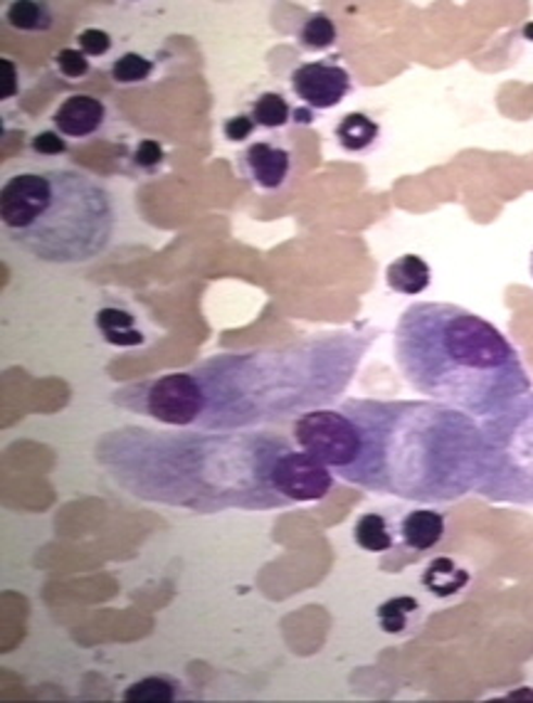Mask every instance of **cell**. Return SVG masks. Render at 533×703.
Segmentation results:
<instances>
[{"label":"cell","mask_w":533,"mask_h":703,"mask_svg":"<svg viewBox=\"0 0 533 703\" xmlns=\"http://www.w3.org/2000/svg\"><path fill=\"white\" fill-rule=\"evenodd\" d=\"M378 331H339L250 354H220L186 371L114 387L110 400L168 427L250 430L329 408Z\"/></svg>","instance_id":"6da1fadb"},{"label":"cell","mask_w":533,"mask_h":703,"mask_svg":"<svg viewBox=\"0 0 533 703\" xmlns=\"http://www.w3.org/2000/svg\"><path fill=\"white\" fill-rule=\"evenodd\" d=\"M292 447L277 432L110 430L94 459L134 499L193 513L287 509L272 484L277 457Z\"/></svg>","instance_id":"7a4b0ae2"},{"label":"cell","mask_w":533,"mask_h":703,"mask_svg":"<svg viewBox=\"0 0 533 703\" xmlns=\"http://www.w3.org/2000/svg\"><path fill=\"white\" fill-rule=\"evenodd\" d=\"M356 459L343 482L415 503H452L477 489L479 420L437 400H343Z\"/></svg>","instance_id":"3957f363"},{"label":"cell","mask_w":533,"mask_h":703,"mask_svg":"<svg viewBox=\"0 0 533 703\" xmlns=\"http://www.w3.org/2000/svg\"><path fill=\"white\" fill-rule=\"evenodd\" d=\"M395 363L415 393L482 420L531 393L521 354L502 329L445 302H415L393 333Z\"/></svg>","instance_id":"277c9868"},{"label":"cell","mask_w":533,"mask_h":703,"mask_svg":"<svg viewBox=\"0 0 533 703\" xmlns=\"http://www.w3.org/2000/svg\"><path fill=\"white\" fill-rule=\"evenodd\" d=\"M5 238L48 265H85L110 247L116 228L112 195L69 168L23 170L0 188Z\"/></svg>","instance_id":"5b68a950"},{"label":"cell","mask_w":533,"mask_h":703,"mask_svg":"<svg viewBox=\"0 0 533 703\" xmlns=\"http://www.w3.org/2000/svg\"><path fill=\"white\" fill-rule=\"evenodd\" d=\"M482 457L474 494L494 503L533 507V391L479 420Z\"/></svg>","instance_id":"8992f818"},{"label":"cell","mask_w":533,"mask_h":703,"mask_svg":"<svg viewBox=\"0 0 533 703\" xmlns=\"http://www.w3.org/2000/svg\"><path fill=\"white\" fill-rule=\"evenodd\" d=\"M292 439L337 476L346 472L356 459V425L341 405L300 414L292 422Z\"/></svg>","instance_id":"52a82bcc"},{"label":"cell","mask_w":533,"mask_h":703,"mask_svg":"<svg viewBox=\"0 0 533 703\" xmlns=\"http://www.w3.org/2000/svg\"><path fill=\"white\" fill-rule=\"evenodd\" d=\"M333 472L304 449L289 447L272 466V484L289 507L327 499L333 489Z\"/></svg>","instance_id":"ba28073f"},{"label":"cell","mask_w":533,"mask_h":703,"mask_svg":"<svg viewBox=\"0 0 533 703\" xmlns=\"http://www.w3.org/2000/svg\"><path fill=\"white\" fill-rule=\"evenodd\" d=\"M289 87L309 110L327 112L339 106L351 94L354 79H351L348 69L337 65V62L316 60L294 67L292 75H289Z\"/></svg>","instance_id":"9c48e42d"},{"label":"cell","mask_w":533,"mask_h":703,"mask_svg":"<svg viewBox=\"0 0 533 703\" xmlns=\"http://www.w3.org/2000/svg\"><path fill=\"white\" fill-rule=\"evenodd\" d=\"M294 158L284 143L255 141L240 153V170L248 183L262 193H277L292 178Z\"/></svg>","instance_id":"30bf717a"},{"label":"cell","mask_w":533,"mask_h":703,"mask_svg":"<svg viewBox=\"0 0 533 703\" xmlns=\"http://www.w3.org/2000/svg\"><path fill=\"white\" fill-rule=\"evenodd\" d=\"M106 124V104L92 94H69L52 114V126L65 139L83 141L102 131Z\"/></svg>","instance_id":"8fae6325"},{"label":"cell","mask_w":533,"mask_h":703,"mask_svg":"<svg viewBox=\"0 0 533 703\" xmlns=\"http://www.w3.org/2000/svg\"><path fill=\"white\" fill-rule=\"evenodd\" d=\"M445 516L435 509H413L397 521V538L413 553H424L445 538Z\"/></svg>","instance_id":"7c38bea8"},{"label":"cell","mask_w":533,"mask_h":703,"mask_svg":"<svg viewBox=\"0 0 533 703\" xmlns=\"http://www.w3.org/2000/svg\"><path fill=\"white\" fill-rule=\"evenodd\" d=\"M388 290L403 296L422 294L432 284V267L420 255H401L385 269Z\"/></svg>","instance_id":"4fadbf2b"},{"label":"cell","mask_w":533,"mask_h":703,"mask_svg":"<svg viewBox=\"0 0 533 703\" xmlns=\"http://www.w3.org/2000/svg\"><path fill=\"white\" fill-rule=\"evenodd\" d=\"M469 580H472L469 578V571H465V567L449 555L432 558V561L424 565L422 578H420L422 588L430 595H435V598H440V600L455 598L457 592H462L467 588Z\"/></svg>","instance_id":"5bb4252c"},{"label":"cell","mask_w":533,"mask_h":703,"mask_svg":"<svg viewBox=\"0 0 533 703\" xmlns=\"http://www.w3.org/2000/svg\"><path fill=\"white\" fill-rule=\"evenodd\" d=\"M333 137L346 153H366L381 141V124L366 112H348L339 119Z\"/></svg>","instance_id":"9a60e30c"},{"label":"cell","mask_w":533,"mask_h":703,"mask_svg":"<svg viewBox=\"0 0 533 703\" xmlns=\"http://www.w3.org/2000/svg\"><path fill=\"white\" fill-rule=\"evenodd\" d=\"M97 329L102 331L106 344L112 346H141L143 333L137 329L134 314L116 309V306H104L97 311Z\"/></svg>","instance_id":"2e32d148"},{"label":"cell","mask_w":533,"mask_h":703,"mask_svg":"<svg viewBox=\"0 0 533 703\" xmlns=\"http://www.w3.org/2000/svg\"><path fill=\"white\" fill-rule=\"evenodd\" d=\"M354 540L360 551L385 553L395 546V531L383 513L366 511L354 524Z\"/></svg>","instance_id":"e0dca14e"},{"label":"cell","mask_w":533,"mask_h":703,"mask_svg":"<svg viewBox=\"0 0 533 703\" xmlns=\"http://www.w3.org/2000/svg\"><path fill=\"white\" fill-rule=\"evenodd\" d=\"M5 23L21 33H48L55 25V13L42 0H15L5 8Z\"/></svg>","instance_id":"ac0fdd59"},{"label":"cell","mask_w":533,"mask_h":703,"mask_svg":"<svg viewBox=\"0 0 533 703\" xmlns=\"http://www.w3.org/2000/svg\"><path fill=\"white\" fill-rule=\"evenodd\" d=\"M420 602L410 598V595H397V598L385 600L381 608L376 610L378 627L385 635H403L405 629H410L413 619L420 615Z\"/></svg>","instance_id":"d6986e66"},{"label":"cell","mask_w":533,"mask_h":703,"mask_svg":"<svg viewBox=\"0 0 533 703\" xmlns=\"http://www.w3.org/2000/svg\"><path fill=\"white\" fill-rule=\"evenodd\" d=\"M250 116L259 129H284L294 119V110L284 94L265 92L250 104Z\"/></svg>","instance_id":"ffe728a7"},{"label":"cell","mask_w":533,"mask_h":703,"mask_svg":"<svg viewBox=\"0 0 533 703\" xmlns=\"http://www.w3.org/2000/svg\"><path fill=\"white\" fill-rule=\"evenodd\" d=\"M180 696V683L168 679V676H147V679L134 681L124 691V701L129 703H170Z\"/></svg>","instance_id":"44dd1931"},{"label":"cell","mask_w":533,"mask_h":703,"mask_svg":"<svg viewBox=\"0 0 533 703\" xmlns=\"http://www.w3.org/2000/svg\"><path fill=\"white\" fill-rule=\"evenodd\" d=\"M296 40H300V44L304 50L323 52V50H329V48H333V44H337L339 28L327 13H314L302 23Z\"/></svg>","instance_id":"7402d4cb"},{"label":"cell","mask_w":533,"mask_h":703,"mask_svg":"<svg viewBox=\"0 0 533 703\" xmlns=\"http://www.w3.org/2000/svg\"><path fill=\"white\" fill-rule=\"evenodd\" d=\"M153 72H156V62L141 52H124L119 60L112 62L110 75L116 85H141L149 82Z\"/></svg>","instance_id":"603a6c76"},{"label":"cell","mask_w":533,"mask_h":703,"mask_svg":"<svg viewBox=\"0 0 533 703\" xmlns=\"http://www.w3.org/2000/svg\"><path fill=\"white\" fill-rule=\"evenodd\" d=\"M164 161H166V151L158 141H153V139L139 141L131 151L134 168L143 170V174H156V170L164 166Z\"/></svg>","instance_id":"cb8c5ba5"},{"label":"cell","mask_w":533,"mask_h":703,"mask_svg":"<svg viewBox=\"0 0 533 703\" xmlns=\"http://www.w3.org/2000/svg\"><path fill=\"white\" fill-rule=\"evenodd\" d=\"M55 67L62 77L67 79H85L89 75V57L79 48H62L55 55Z\"/></svg>","instance_id":"d4e9b609"},{"label":"cell","mask_w":533,"mask_h":703,"mask_svg":"<svg viewBox=\"0 0 533 703\" xmlns=\"http://www.w3.org/2000/svg\"><path fill=\"white\" fill-rule=\"evenodd\" d=\"M77 44L87 57H102L112 50V35L99 28H85L77 35Z\"/></svg>","instance_id":"484cf974"},{"label":"cell","mask_w":533,"mask_h":703,"mask_svg":"<svg viewBox=\"0 0 533 703\" xmlns=\"http://www.w3.org/2000/svg\"><path fill=\"white\" fill-rule=\"evenodd\" d=\"M255 129H257V124L250 114H234V116H230V119H225L223 137L230 143H242V141H248L252 133H255Z\"/></svg>","instance_id":"4316f807"},{"label":"cell","mask_w":533,"mask_h":703,"mask_svg":"<svg viewBox=\"0 0 533 703\" xmlns=\"http://www.w3.org/2000/svg\"><path fill=\"white\" fill-rule=\"evenodd\" d=\"M30 149L40 156H60V153L67 151V139L55 129L40 131L30 139Z\"/></svg>","instance_id":"83f0119b"},{"label":"cell","mask_w":533,"mask_h":703,"mask_svg":"<svg viewBox=\"0 0 533 703\" xmlns=\"http://www.w3.org/2000/svg\"><path fill=\"white\" fill-rule=\"evenodd\" d=\"M3 65L8 69V89L3 92V99H11L17 92V72H15L13 60H3Z\"/></svg>","instance_id":"f1b7e54d"},{"label":"cell","mask_w":533,"mask_h":703,"mask_svg":"<svg viewBox=\"0 0 533 703\" xmlns=\"http://www.w3.org/2000/svg\"><path fill=\"white\" fill-rule=\"evenodd\" d=\"M523 38H526L529 42H533V23L523 25Z\"/></svg>","instance_id":"f546056e"},{"label":"cell","mask_w":533,"mask_h":703,"mask_svg":"<svg viewBox=\"0 0 533 703\" xmlns=\"http://www.w3.org/2000/svg\"><path fill=\"white\" fill-rule=\"evenodd\" d=\"M529 272H531V277H533V252H531V257H529Z\"/></svg>","instance_id":"4dcf8cb0"}]
</instances>
